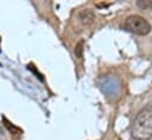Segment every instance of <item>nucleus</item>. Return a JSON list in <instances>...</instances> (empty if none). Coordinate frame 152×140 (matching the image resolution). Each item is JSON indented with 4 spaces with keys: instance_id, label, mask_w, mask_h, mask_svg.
I'll use <instances>...</instances> for the list:
<instances>
[{
    "instance_id": "20e7f679",
    "label": "nucleus",
    "mask_w": 152,
    "mask_h": 140,
    "mask_svg": "<svg viewBox=\"0 0 152 140\" xmlns=\"http://www.w3.org/2000/svg\"><path fill=\"white\" fill-rule=\"evenodd\" d=\"M4 124H5L6 128L10 131V133H12L13 136H19V134H21V133H23V131H21L19 127L14 126V125H13L12 122H10L6 118H4Z\"/></svg>"
},
{
    "instance_id": "f257e3e1",
    "label": "nucleus",
    "mask_w": 152,
    "mask_h": 140,
    "mask_svg": "<svg viewBox=\"0 0 152 140\" xmlns=\"http://www.w3.org/2000/svg\"><path fill=\"white\" fill-rule=\"evenodd\" d=\"M131 136L134 140H149L152 137V105L144 107L134 118Z\"/></svg>"
},
{
    "instance_id": "f03ea898",
    "label": "nucleus",
    "mask_w": 152,
    "mask_h": 140,
    "mask_svg": "<svg viewBox=\"0 0 152 140\" xmlns=\"http://www.w3.org/2000/svg\"><path fill=\"white\" fill-rule=\"evenodd\" d=\"M124 28L131 33L137 35H148L152 30L151 24L143 17L133 14L125 19L124 21Z\"/></svg>"
},
{
    "instance_id": "39448f33",
    "label": "nucleus",
    "mask_w": 152,
    "mask_h": 140,
    "mask_svg": "<svg viewBox=\"0 0 152 140\" xmlns=\"http://www.w3.org/2000/svg\"><path fill=\"white\" fill-rule=\"evenodd\" d=\"M137 6L142 9H149L152 8V0H138Z\"/></svg>"
},
{
    "instance_id": "423d86ee",
    "label": "nucleus",
    "mask_w": 152,
    "mask_h": 140,
    "mask_svg": "<svg viewBox=\"0 0 152 140\" xmlns=\"http://www.w3.org/2000/svg\"><path fill=\"white\" fill-rule=\"evenodd\" d=\"M83 50H84L83 48V41H79L75 47V54L77 55V58H79V59L83 58Z\"/></svg>"
},
{
    "instance_id": "7ed1b4c3",
    "label": "nucleus",
    "mask_w": 152,
    "mask_h": 140,
    "mask_svg": "<svg viewBox=\"0 0 152 140\" xmlns=\"http://www.w3.org/2000/svg\"><path fill=\"white\" fill-rule=\"evenodd\" d=\"M78 18H79V20H80V23L83 25L87 26V25H91L94 21L96 15H94L93 11H91V9H83V11L79 12Z\"/></svg>"
}]
</instances>
